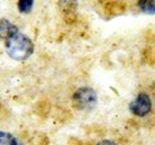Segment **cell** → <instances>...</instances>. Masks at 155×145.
<instances>
[{
  "label": "cell",
  "instance_id": "6da1fadb",
  "mask_svg": "<svg viewBox=\"0 0 155 145\" xmlns=\"http://www.w3.org/2000/svg\"><path fill=\"white\" fill-rule=\"evenodd\" d=\"M5 48L10 57L15 60H27L32 55L34 51V45L32 40L19 32L5 40Z\"/></svg>",
  "mask_w": 155,
  "mask_h": 145
},
{
  "label": "cell",
  "instance_id": "7a4b0ae2",
  "mask_svg": "<svg viewBox=\"0 0 155 145\" xmlns=\"http://www.w3.org/2000/svg\"><path fill=\"white\" fill-rule=\"evenodd\" d=\"M72 104L79 110H91L97 104V93L91 87L79 88L72 95Z\"/></svg>",
  "mask_w": 155,
  "mask_h": 145
},
{
  "label": "cell",
  "instance_id": "3957f363",
  "mask_svg": "<svg viewBox=\"0 0 155 145\" xmlns=\"http://www.w3.org/2000/svg\"><path fill=\"white\" fill-rule=\"evenodd\" d=\"M152 108V103L148 94L139 93L129 105V109L137 117H146Z\"/></svg>",
  "mask_w": 155,
  "mask_h": 145
},
{
  "label": "cell",
  "instance_id": "277c9868",
  "mask_svg": "<svg viewBox=\"0 0 155 145\" xmlns=\"http://www.w3.org/2000/svg\"><path fill=\"white\" fill-rule=\"evenodd\" d=\"M18 33V29L15 24H13L11 21H9L5 18H2L0 20V38L1 39H9L12 36Z\"/></svg>",
  "mask_w": 155,
  "mask_h": 145
},
{
  "label": "cell",
  "instance_id": "5b68a950",
  "mask_svg": "<svg viewBox=\"0 0 155 145\" xmlns=\"http://www.w3.org/2000/svg\"><path fill=\"white\" fill-rule=\"evenodd\" d=\"M137 7L140 11L146 14H155V0H138Z\"/></svg>",
  "mask_w": 155,
  "mask_h": 145
},
{
  "label": "cell",
  "instance_id": "8992f818",
  "mask_svg": "<svg viewBox=\"0 0 155 145\" xmlns=\"http://www.w3.org/2000/svg\"><path fill=\"white\" fill-rule=\"evenodd\" d=\"M0 145H18V141L13 134L0 131Z\"/></svg>",
  "mask_w": 155,
  "mask_h": 145
},
{
  "label": "cell",
  "instance_id": "52a82bcc",
  "mask_svg": "<svg viewBox=\"0 0 155 145\" xmlns=\"http://www.w3.org/2000/svg\"><path fill=\"white\" fill-rule=\"evenodd\" d=\"M34 5V0H18L17 8L18 11L22 14H28L31 12Z\"/></svg>",
  "mask_w": 155,
  "mask_h": 145
},
{
  "label": "cell",
  "instance_id": "ba28073f",
  "mask_svg": "<svg viewBox=\"0 0 155 145\" xmlns=\"http://www.w3.org/2000/svg\"><path fill=\"white\" fill-rule=\"evenodd\" d=\"M96 145H117L115 142H113V141H110V140H103L101 141V142L97 143Z\"/></svg>",
  "mask_w": 155,
  "mask_h": 145
}]
</instances>
